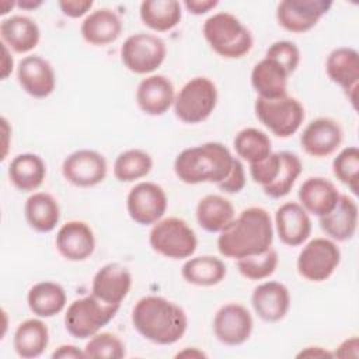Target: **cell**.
I'll list each match as a JSON object with an SVG mask.
<instances>
[{
    "label": "cell",
    "mask_w": 359,
    "mask_h": 359,
    "mask_svg": "<svg viewBox=\"0 0 359 359\" xmlns=\"http://www.w3.org/2000/svg\"><path fill=\"white\" fill-rule=\"evenodd\" d=\"M273 241L269 213L259 206H250L234 217L217 237V250L226 258L240 259L266 251Z\"/></svg>",
    "instance_id": "1"
},
{
    "label": "cell",
    "mask_w": 359,
    "mask_h": 359,
    "mask_svg": "<svg viewBox=\"0 0 359 359\" xmlns=\"http://www.w3.org/2000/svg\"><path fill=\"white\" fill-rule=\"evenodd\" d=\"M132 324L150 342L172 345L187 332L188 318L174 302L161 296H144L132 310Z\"/></svg>",
    "instance_id": "2"
},
{
    "label": "cell",
    "mask_w": 359,
    "mask_h": 359,
    "mask_svg": "<svg viewBox=\"0 0 359 359\" xmlns=\"http://www.w3.org/2000/svg\"><path fill=\"white\" fill-rule=\"evenodd\" d=\"M234 157L219 142H208L184 149L174 161V171L185 184H220L230 172Z\"/></svg>",
    "instance_id": "3"
},
{
    "label": "cell",
    "mask_w": 359,
    "mask_h": 359,
    "mask_svg": "<svg viewBox=\"0 0 359 359\" xmlns=\"http://www.w3.org/2000/svg\"><path fill=\"white\" fill-rule=\"evenodd\" d=\"M209 46L219 56L240 59L252 48V35L245 25L231 13L220 11L210 15L202 27Z\"/></svg>",
    "instance_id": "4"
},
{
    "label": "cell",
    "mask_w": 359,
    "mask_h": 359,
    "mask_svg": "<svg viewBox=\"0 0 359 359\" xmlns=\"http://www.w3.org/2000/svg\"><path fill=\"white\" fill-rule=\"evenodd\" d=\"M119 307L104 303L94 294L76 299L65 314L66 331L77 339L91 338L116 316Z\"/></svg>",
    "instance_id": "5"
},
{
    "label": "cell",
    "mask_w": 359,
    "mask_h": 359,
    "mask_svg": "<svg viewBox=\"0 0 359 359\" xmlns=\"http://www.w3.org/2000/svg\"><path fill=\"white\" fill-rule=\"evenodd\" d=\"M149 243L157 254L171 259L189 258L198 247L195 231L180 217H165L154 223Z\"/></svg>",
    "instance_id": "6"
},
{
    "label": "cell",
    "mask_w": 359,
    "mask_h": 359,
    "mask_svg": "<svg viewBox=\"0 0 359 359\" xmlns=\"http://www.w3.org/2000/svg\"><path fill=\"white\" fill-rule=\"evenodd\" d=\"M217 104L215 83L203 76L187 81L175 95L174 111L184 123H201L208 119Z\"/></svg>",
    "instance_id": "7"
},
{
    "label": "cell",
    "mask_w": 359,
    "mask_h": 359,
    "mask_svg": "<svg viewBox=\"0 0 359 359\" xmlns=\"http://www.w3.org/2000/svg\"><path fill=\"white\" fill-rule=\"evenodd\" d=\"M254 109L258 121L278 137H290L304 121L303 105L287 94L275 100L258 97Z\"/></svg>",
    "instance_id": "8"
},
{
    "label": "cell",
    "mask_w": 359,
    "mask_h": 359,
    "mask_svg": "<svg viewBox=\"0 0 359 359\" xmlns=\"http://www.w3.org/2000/svg\"><path fill=\"white\" fill-rule=\"evenodd\" d=\"M167 55L165 43L153 34L137 32L128 36L121 46V59L128 70L149 74L158 69Z\"/></svg>",
    "instance_id": "9"
},
{
    "label": "cell",
    "mask_w": 359,
    "mask_h": 359,
    "mask_svg": "<svg viewBox=\"0 0 359 359\" xmlns=\"http://www.w3.org/2000/svg\"><path fill=\"white\" fill-rule=\"evenodd\" d=\"M341 261L338 245L324 237L310 240L299 252L297 272L310 282L327 280L337 269Z\"/></svg>",
    "instance_id": "10"
},
{
    "label": "cell",
    "mask_w": 359,
    "mask_h": 359,
    "mask_svg": "<svg viewBox=\"0 0 359 359\" xmlns=\"http://www.w3.org/2000/svg\"><path fill=\"white\" fill-rule=\"evenodd\" d=\"M167 195L164 189L150 181L136 184L128 194L126 209L133 222L142 226L154 224L167 210Z\"/></svg>",
    "instance_id": "11"
},
{
    "label": "cell",
    "mask_w": 359,
    "mask_h": 359,
    "mask_svg": "<svg viewBox=\"0 0 359 359\" xmlns=\"http://www.w3.org/2000/svg\"><path fill=\"white\" fill-rule=\"evenodd\" d=\"M108 172L105 157L90 149L76 150L62 164V174L67 182L80 188H90L101 184Z\"/></svg>",
    "instance_id": "12"
},
{
    "label": "cell",
    "mask_w": 359,
    "mask_h": 359,
    "mask_svg": "<svg viewBox=\"0 0 359 359\" xmlns=\"http://www.w3.org/2000/svg\"><path fill=\"white\" fill-rule=\"evenodd\" d=\"M332 7L330 0H283L278 3L276 20L289 32L310 31Z\"/></svg>",
    "instance_id": "13"
},
{
    "label": "cell",
    "mask_w": 359,
    "mask_h": 359,
    "mask_svg": "<svg viewBox=\"0 0 359 359\" xmlns=\"http://www.w3.org/2000/svg\"><path fill=\"white\" fill-rule=\"evenodd\" d=\"M252 316L247 307L238 303L222 306L213 318V332L216 338L229 346L244 344L252 332Z\"/></svg>",
    "instance_id": "14"
},
{
    "label": "cell",
    "mask_w": 359,
    "mask_h": 359,
    "mask_svg": "<svg viewBox=\"0 0 359 359\" xmlns=\"http://www.w3.org/2000/svg\"><path fill=\"white\" fill-rule=\"evenodd\" d=\"M17 79L21 88L34 98H46L56 87L52 65L38 55L25 56L18 62Z\"/></svg>",
    "instance_id": "15"
},
{
    "label": "cell",
    "mask_w": 359,
    "mask_h": 359,
    "mask_svg": "<svg viewBox=\"0 0 359 359\" xmlns=\"http://www.w3.org/2000/svg\"><path fill=\"white\" fill-rule=\"evenodd\" d=\"M342 129L331 118L313 119L300 135L302 149L313 157H327L342 143Z\"/></svg>",
    "instance_id": "16"
},
{
    "label": "cell",
    "mask_w": 359,
    "mask_h": 359,
    "mask_svg": "<svg viewBox=\"0 0 359 359\" xmlns=\"http://www.w3.org/2000/svg\"><path fill=\"white\" fill-rule=\"evenodd\" d=\"M56 248L67 261H84L95 250L91 227L83 220H69L56 233Z\"/></svg>",
    "instance_id": "17"
},
{
    "label": "cell",
    "mask_w": 359,
    "mask_h": 359,
    "mask_svg": "<svg viewBox=\"0 0 359 359\" xmlns=\"http://www.w3.org/2000/svg\"><path fill=\"white\" fill-rule=\"evenodd\" d=\"M132 287V273L121 264L111 262L101 266L91 283V294L108 304H119Z\"/></svg>",
    "instance_id": "18"
},
{
    "label": "cell",
    "mask_w": 359,
    "mask_h": 359,
    "mask_svg": "<svg viewBox=\"0 0 359 359\" xmlns=\"http://www.w3.org/2000/svg\"><path fill=\"white\" fill-rule=\"evenodd\" d=\"M325 72L332 83L345 90L353 107H356V90L359 81V53L353 48L341 46L328 55Z\"/></svg>",
    "instance_id": "19"
},
{
    "label": "cell",
    "mask_w": 359,
    "mask_h": 359,
    "mask_svg": "<svg viewBox=\"0 0 359 359\" xmlns=\"http://www.w3.org/2000/svg\"><path fill=\"white\" fill-rule=\"evenodd\" d=\"M175 101L174 84L163 74H151L143 79L136 88L137 107L147 115L165 114Z\"/></svg>",
    "instance_id": "20"
},
{
    "label": "cell",
    "mask_w": 359,
    "mask_h": 359,
    "mask_svg": "<svg viewBox=\"0 0 359 359\" xmlns=\"http://www.w3.org/2000/svg\"><path fill=\"white\" fill-rule=\"evenodd\" d=\"M275 227L283 244L297 247L310 237L311 220L300 203L286 202L275 212Z\"/></svg>",
    "instance_id": "21"
},
{
    "label": "cell",
    "mask_w": 359,
    "mask_h": 359,
    "mask_svg": "<svg viewBox=\"0 0 359 359\" xmlns=\"http://www.w3.org/2000/svg\"><path fill=\"white\" fill-rule=\"evenodd\" d=\"M251 304L261 320L266 323L280 321L290 307L289 289L280 282H264L254 289Z\"/></svg>",
    "instance_id": "22"
},
{
    "label": "cell",
    "mask_w": 359,
    "mask_h": 359,
    "mask_svg": "<svg viewBox=\"0 0 359 359\" xmlns=\"http://www.w3.org/2000/svg\"><path fill=\"white\" fill-rule=\"evenodd\" d=\"M122 21L111 8L91 11L81 22L80 32L83 39L94 46H104L115 42L122 34Z\"/></svg>",
    "instance_id": "23"
},
{
    "label": "cell",
    "mask_w": 359,
    "mask_h": 359,
    "mask_svg": "<svg viewBox=\"0 0 359 359\" xmlns=\"http://www.w3.org/2000/svg\"><path fill=\"white\" fill-rule=\"evenodd\" d=\"M321 230L337 241L351 240L358 229V205L348 195H341L334 209L320 217Z\"/></svg>",
    "instance_id": "24"
},
{
    "label": "cell",
    "mask_w": 359,
    "mask_h": 359,
    "mask_svg": "<svg viewBox=\"0 0 359 359\" xmlns=\"http://www.w3.org/2000/svg\"><path fill=\"white\" fill-rule=\"evenodd\" d=\"M300 205L307 213L318 217L330 213L339 198L337 187L327 178L310 177L299 188Z\"/></svg>",
    "instance_id": "25"
},
{
    "label": "cell",
    "mask_w": 359,
    "mask_h": 359,
    "mask_svg": "<svg viewBox=\"0 0 359 359\" xmlns=\"http://www.w3.org/2000/svg\"><path fill=\"white\" fill-rule=\"evenodd\" d=\"M1 42L15 53L31 52L41 39L38 24L25 15H11L0 22Z\"/></svg>",
    "instance_id": "26"
},
{
    "label": "cell",
    "mask_w": 359,
    "mask_h": 359,
    "mask_svg": "<svg viewBox=\"0 0 359 359\" xmlns=\"http://www.w3.org/2000/svg\"><path fill=\"white\" fill-rule=\"evenodd\" d=\"M289 73L275 60L264 57L254 65L251 72V84L258 97L275 100L286 95Z\"/></svg>",
    "instance_id": "27"
},
{
    "label": "cell",
    "mask_w": 359,
    "mask_h": 359,
    "mask_svg": "<svg viewBox=\"0 0 359 359\" xmlns=\"http://www.w3.org/2000/svg\"><path fill=\"white\" fill-rule=\"evenodd\" d=\"M45 177L46 165L43 160L34 153L18 154L8 165V178L11 184L22 192H32L38 189Z\"/></svg>",
    "instance_id": "28"
},
{
    "label": "cell",
    "mask_w": 359,
    "mask_h": 359,
    "mask_svg": "<svg viewBox=\"0 0 359 359\" xmlns=\"http://www.w3.org/2000/svg\"><path fill=\"white\" fill-rule=\"evenodd\" d=\"M49 344V330L39 318L22 321L13 337L14 351L20 358L32 359L43 353Z\"/></svg>",
    "instance_id": "29"
},
{
    "label": "cell",
    "mask_w": 359,
    "mask_h": 359,
    "mask_svg": "<svg viewBox=\"0 0 359 359\" xmlns=\"http://www.w3.org/2000/svg\"><path fill=\"white\" fill-rule=\"evenodd\" d=\"M24 215L31 229L38 233H49L59 223L60 208L50 194L35 192L25 201Z\"/></svg>",
    "instance_id": "30"
},
{
    "label": "cell",
    "mask_w": 359,
    "mask_h": 359,
    "mask_svg": "<svg viewBox=\"0 0 359 359\" xmlns=\"http://www.w3.org/2000/svg\"><path fill=\"white\" fill-rule=\"evenodd\" d=\"M195 213L196 222L203 230L220 233L234 219V206L227 198L210 194L199 199Z\"/></svg>",
    "instance_id": "31"
},
{
    "label": "cell",
    "mask_w": 359,
    "mask_h": 359,
    "mask_svg": "<svg viewBox=\"0 0 359 359\" xmlns=\"http://www.w3.org/2000/svg\"><path fill=\"white\" fill-rule=\"evenodd\" d=\"M27 303L35 316L49 318L65 309L66 292L59 283L49 280L38 282L28 290Z\"/></svg>",
    "instance_id": "32"
},
{
    "label": "cell",
    "mask_w": 359,
    "mask_h": 359,
    "mask_svg": "<svg viewBox=\"0 0 359 359\" xmlns=\"http://www.w3.org/2000/svg\"><path fill=\"white\" fill-rule=\"evenodd\" d=\"M227 273L224 262L213 255H199L189 258L181 268L182 278L195 286H215Z\"/></svg>",
    "instance_id": "33"
},
{
    "label": "cell",
    "mask_w": 359,
    "mask_h": 359,
    "mask_svg": "<svg viewBox=\"0 0 359 359\" xmlns=\"http://www.w3.org/2000/svg\"><path fill=\"white\" fill-rule=\"evenodd\" d=\"M142 22L153 31L165 32L181 21V3L177 0H144L140 3Z\"/></svg>",
    "instance_id": "34"
},
{
    "label": "cell",
    "mask_w": 359,
    "mask_h": 359,
    "mask_svg": "<svg viewBox=\"0 0 359 359\" xmlns=\"http://www.w3.org/2000/svg\"><path fill=\"white\" fill-rule=\"evenodd\" d=\"M269 136L257 128L241 129L233 140L237 156L250 164L264 160L272 153Z\"/></svg>",
    "instance_id": "35"
},
{
    "label": "cell",
    "mask_w": 359,
    "mask_h": 359,
    "mask_svg": "<svg viewBox=\"0 0 359 359\" xmlns=\"http://www.w3.org/2000/svg\"><path fill=\"white\" fill-rule=\"evenodd\" d=\"M153 168V158L142 149H129L118 154L114 175L121 182H133L146 177Z\"/></svg>",
    "instance_id": "36"
},
{
    "label": "cell",
    "mask_w": 359,
    "mask_h": 359,
    "mask_svg": "<svg viewBox=\"0 0 359 359\" xmlns=\"http://www.w3.org/2000/svg\"><path fill=\"white\" fill-rule=\"evenodd\" d=\"M279 156H280V167L276 178L269 185L262 188L265 195L273 199L286 196L292 191L303 168L300 158L294 153L279 151Z\"/></svg>",
    "instance_id": "37"
},
{
    "label": "cell",
    "mask_w": 359,
    "mask_h": 359,
    "mask_svg": "<svg viewBox=\"0 0 359 359\" xmlns=\"http://www.w3.org/2000/svg\"><path fill=\"white\" fill-rule=\"evenodd\" d=\"M278 261L276 250L269 247L264 252L237 259V268L244 278L250 280H262L275 272Z\"/></svg>",
    "instance_id": "38"
},
{
    "label": "cell",
    "mask_w": 359,
    "mask_h": 359,
    "mask_svg": "<svg viewBox=\"0 0 359 359\" xmlns=\"http://www.w3.org/2000/svg\"><path fill=\"white\" fill-rule=\"evenodd\" d=\"M334 175L345 184L353 194H358L359 175V150L356 146H349L341 150L332 161Z\"/></svg>",
    "instance_id": "39"
},
{
    "label": "cell",
    "mask_w": 359,
    "mask_h": 359,
    "mask_svg": "<svg viewBox=\"0 0 359 359\" xmlns=\"http://www.w3.org/2000/svg\"><path fill=\"white\" fill-rule=\"evenodd\" d=\"M86 358L121 359L126 355L125 344L112 332H97L84 346Z\"/></svg>",
    "instance_id": "40"
},
{
    "label": "cell",
    "mask_w": 359,
    "mask_h": 359,
    "mask_svg": "<svg viewBox=\"0 0 359 359\" xmlns=\"http://www.w3.org/2000/svg\"><path fill=\"white\" fill-rule=\"evenodd\" d=\"M265 57H269L279 63L289 74H292L300 62V50L296 43L290 41H276L265 52Z\"/></svg>",
    "instance_id": "41"
},
{
    "label": "cell",
    "mask_w": 359,
    "mask_h": 359,
    "mask_svg": "<svg viewBox=\"0 0 359 359\" xmlns=\"http://www.w3.org/2000/svg\"><path fill=\"white\" fill-rule=\"evenodd\" d=\"M280 167L279 151L271 153L261 161L250 164V175L254 182L259 184L262 188L269 185L278 175Z\"/></svg>",
    "instance_id": "42"
},
{
    "label": "cell",
    "mask_w": 359,
    "mask_h": 359,
    "mask_svg": "<svg viewBox=\"0 0 359 359\" xmlns=\"http://www.w3.org/2000/svg\"><path fill=\"white\" fill-rule=\"evenodd\" d=\"M217 187L226 194H237L245 187V171L243 163L238 158L234 157L229 175L220 184H217Z\"/></svg>",
    "instance_id": "43"
},
{
    "label": "cell",
    "mask_w": 359,
    "mask_h": 359,
    "mask_svg": "<svg viewBox=\"0 0 359 359\" xmlns=\"http://www.w3.org/2000/svg\"><path fill=\"white\" fill-rule=\"evenodd\" d=\"M59 8L62 13L70 18H79L87 14L94 6L93 0H60Z\"/></svg>",
    "instance_id": "44"
},
{
    "label": "cell",
    "mask_w": 359,
    "mask_h": 359,
    "mask_svg": "<svg viewBox=\"0 0 359 359\" xmlns=\"http://www.w3.org/2000/svg\"><path fill=\"white\" fill-rule=\"evenodd\" d=\"M217 0H185L184 7L194 15H202L217 7Z\"/></svg>",
    "instance_id": "45"
},
{
    "label": "cell",
    "mask_w": 359,
    "mask_h": 359,
    "mask_svg": "<svg viewBox=\"0 0 359 359\" xmlns=\"http://www.w3.org/2000/svg\"><path fill=\"white\" fill-rule=\"evenodd\" d=\"M358 348H359L358 337H351V338L345 339L337 348V351L332 353V356H338V358H358V355H359Z\"/></svg>",
    "instance_id": "46"
},
{
    "label": "cell",
    "mask_w": 359,
    "mask_h": 359,
    "mask_svg": "<svg viewBox=\"0 0 359 359\" xmlns=\"http://www.w3.org/2000/svg\"><path fill=\"white\" fill-rule=\"evenodd\" d=\"M53 359H79V358H86L84 351L79 349L74 345H60L56 351L52 353Z\"/></svg>",
    "instance_id": "47"
},
{
    "label": "cell",
    "mask_w": 359,
    "mask_h": 359,
    "mask_svg": "<svg viewBox=\"0 0 359 359\" xmlns=\"http://www.w3.org/2000/svg\"><path fill=\"white\" fill-rule=\"evenodd\" d=\"M8 46L4 45L1 42V50H3V60H1V79H7L8 74L11 73L13 70V57L10 56V52H8Z\"/></svg>",
    "instance_id": "48"
},
{
    "label": "cell",
    "mask_w": 359,
    "mask_h": 359,
    "mask_svg": "<svg viewBox=\"0 0 359 359\" xmlns=\"http://www.w3.org/2000/svg\"><path fill=\"white\" fill-rule=\"evenodd\" d=\"M302 356H332V352H328L321 346H307L304 351L297 353V358Z\"/></svg>",
    "instance_id": "49"
},
{
    "label": "cell",
    "mask_w": 359,
    "mask_h": 359,
    "mask_svg": "<svg viewBox=\"0 0 359 359\" xmlns=\"http://www.w3.org/2000/svg\"><path fill=\"white\" fill-rule=\"evenodd\" d=\"M188 356H191V358H206V353H203L202 351H198L196 348H192V349L187 348V349L177 353V358H188Z\"/></svg>",
    "instance_id": "50"
},
{
    "label": "cell",
    "mask_w": 359,
    "mask_h": 359,
    "mask_svg": "<svg viewBox=\"0 0 359 359\" xmlns=\"http://www.w3.org/2000/svg\"><path fill=\"white\" fill-rule=\"evenodd\" d=\"M43 1L41 0H22V1H17V7L22 8V10H34L39 6H42Z\"/></svg>",
    "instance_id": "51"
},
{
    "label": "cell",
    "mask_w": 359,
    "mask_h": 359,
    "mask_svg": "<svg viewBox=\"0 0 359 359\" xmlns=\"http://www.w3.org/2000/svg\"><path fill=\"white\" fill-rule=\"evenodd\" d=\"M1 125H3V135H4V143H3L4 151H3L1 160H4V158H6V154H7V142H6V139L8 137V122H7V119H6L4 116L1 118Z\"/></svg>",
    "instance_id": "52"
}]
</instances>
